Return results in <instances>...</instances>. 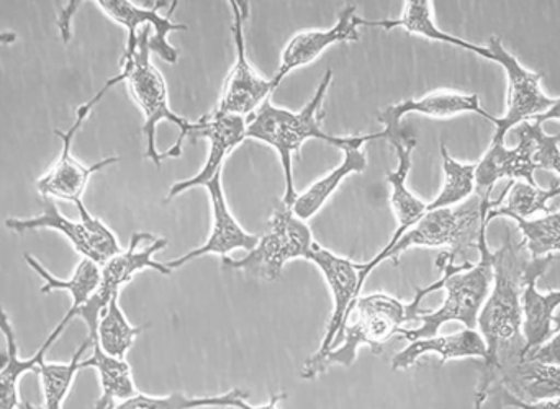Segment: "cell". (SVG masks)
<instances>
[{
	"label": "cell",
	"instance_id": "44dd1931",
	"mask_svg": "<svg viewBox=\"0 0 560 409\" xmlns=\"http://www.w3.org/2000/svg\"><path fill=\"white\" fill-rule=\"evenodd\" d=\"M387 141L394 147L398 160L397 170L390 171L385 177L388 186L392 187L390 204L398 223L397 231L390 239L392 243H395V241L400 239L401 234L407 233L423 218V214L428 211V203L421 202L407 186L408 174L411 170V156H413L417 140L405 138L400 133L398 137L388 138Z\"/></svg>",
	"mask_w": 560,
	"mask_h": 409
},
{
	"label": "cell",
	"instance_id": "277c9868",
	"mask_svg": "<svg viewBox=\"0 0 560 409\" xmlns=\"http://www.w3.org/2000/svg\"><path fill=\"white\" fill-rule=\"evenodd\" d=\"M331 84L332 71L326 69L325 75L316 87L315 95L302 110L292 112L276 107L271 98H268L255 114L248 117L246 138L261 141L278 151L283 180H285L282 202L289 207H292L299 196L293 186V156L299 153L305 141L315 138V140L325 141L339 150H346L361 138L331 137L323 131L322 120L325 117L322 110L323 101H325L326 92Z\"/></svg>",
	"mask_w": 560,
	"mask_h": 409
},
{
	"label": "cell",
	"instance_id": "5b68a950",
	"mask_svg": "<svg viewBox=\"0 0 560 409\" xmlns=\"http://www.w3.org/2000/svg\"><path fill=\"white\" fill-rule=\"evenodd\" d=\"M490 194H476L457 207L438 208L427 211L413 227L401 234L400 239L388 243L371 262L362 264L359 285L364 287L372 270L392 259L398 262V257L411 247H447V259L456 264L457 257L466 259L469 249L479 247V237L487 227Z\"/></svg>",
	"mask_w": 560,
	"mask_h": 409
},
{
	"label": "cell",
	"instance_id": "1f68e13d",
	"mask_svg": "<svg viewBox=\"0 0 560 409\" xmlns=\"http://www.w3.org/2000/svg\"><path fill=\"white\" fill-rule=\"evenodd\" d=\"M91 346V339H88L72 355L71 361L66 362V364L46 361L39 364L36 374L39 375V381H42L43 398H45L42 409H62L66 397L71 390L72 382H74L75 375L81 372L82 355Z\"/></svg>",
	"mask_w": 560,
	"mask_h": 409
},
{
	"label": "cell",
	"instance_id": "8992f818",
	"mask_svg": "<svg viewBox=\"0 0 560 409\" xmlns=\"http://www.w3.org/2000/svg\"><path fill=\"white\" fill-rule=\"evenodd\" d=\"M479 264H456L447 259L446 253L438 257L436 266L443 272L446 300L441 308L434 312L421 309V326L417 329H400L398 335L408 342L417 339H427L438 336L441 326L451 322H459L467 329L479 326L480 309L486 305L493 283V253L487 244V227H483L479 237Z\"/></svg>",
	"mask_w": 560,
	"mask_h": 409
},
{
	"label": "cell",
	"instance_id": "7402d4cb",
	"mask_svg": "<svg viewBox=\"0 0 560 409\" xmlns=\"http://www.w3.org/2000/svg\"><path fill=\"white\" fill-rule=\"evenodd\" d=\"M378 138H384L382 131L375 135H362L359 141L342 150L345 151L342 163L335 170L329 171L322 179L312 184L305 192L296 196L295 202L292 204L293 213L303 221H308L310 218L315 217L349 174L364 173L365 167H368V157H365L362 147L369 141L378 140Z\"/></svg>",
	"mask_w": 560,
	"mask_h": 409
},
{
	"label": "cell",
	"instance_id": "836d02e7",
	"mask_svg": "<svg viewBox=\"0 0 560 409\" xmlns=\"http://www.w3.org/2000/svg\"><path fill=\"white\" fill-rule=\"evenodd\" d=\"M512 220L518 223L523 241L535 259L560 250V210L541 220L528 221L522 217H512Z\"/></svg>",
	"mask_w": 560,
	"mask_h": 409
},
{
	"label": "cell",
	"instance_id": "8d00e7d4",
	"mask_svg": "<svg viewBox=\"0 0 560 409\" xmlns=\"http://www.w3.org/2000/svg\"><path fill=\"white\" fill-rule=\"evenodd\" d=\"M552 322L556 323L555 338L546 342L542 348H539L538 351L533 352V354H529L526 359L545 362V364L560 365V309L558 313H555V319H552Z\"/></svg>",
	"mask_w": 560,
	"mask_h": 409
},
{
	"label": "cell",
	"instance_id": "f546056e",
	"mask_svg": "<svg viewBox=\"0 0 560 409\" xmlns=\"http://www.w3.org/2000/svg\"><path fill=\"white\" fill-rule=\"evenodd\" d=\"M118 299L120 296L112 300L102 313L94 341L101 346L105 354L112 355V358L125 359L128 351L133 348L138 336L143 332L144 326H133L128 322Z\"/></svg>",
	"mask_w": 560,
	"mask_h": 409
},
{
	"label": "cell",
	"instance_id": "4dcf8cb0",
	"mask_svg": "<svg viewBox=\"0 0 560 409\" xmlns=\"http://www.w3.org/2000/svg\"><path fill=\"white\" fill-rule=\"evenodd\" d=\"M509 199L502 207L490 208L487 214V224L497 217H532L538 211L551 214L555 211L548 207L551 200L560 197V180H552V186L549 189H539L538 186H529L525 180L522 183H513L510 180Z\"/></svg>",
	"mask_w": 560,
	"mask_h": 409
},
{
	"label": "cell",
	"instance_id": "f35d334b",
	"mask_svg": "<svg viewBox=\"0 0 560 409\" xmlns=\"http://www.w3.org/2000/svg\"><path fill=\"white\" fill-rule=\"evenodd\" d=\"M548 120H560V98L555 101V105H552L548 112H545L542 115H538V117H533L529 121H535V124L542 125Z\"/></svg>",
	"mask_w": 560,
	"mask_h": 409
},
{
	"label": "cell",
	"instance_id": "30bf717a",
	"mask_svg": "<svg viewBox=\"0 0 560 409\" xmlns=\"http://www.w3.org/2000/svg\"><path fill=\"white\" fill-rule=\"evenodd\" d=\"M115 84H120V79H108L104 87L91 98V101L82 104L75 112V120L68 130H55L56 137L61 141V151H59L58 160L55 161L51 167L36 180V190L39 196L46 199L65 200V202L78 203L81 202L85 189H88L89 180L94 174L101 173L105 167L118 163L120 157L112 156L105 160L97 161V163L85 166L78 157L72 154V143L74 138L78 137L84 121L88 120L89 115L94 110L95 105L102 101L105 94L114 87Z\"/></svg>",
	"mask_w": 560,
	"mask_h": 409
},
{
	"label": "cell",
	"instance_id": "d590c367",
	"mask_svg": "<svg viewBox=\"0 0 560 409\" xmlns=\"http://www.w3.org/2000/svg\"><path fill=\"white\" fill-rule=\"evenodd\" d=\"M489 398H493L497 409L516 408V409H560V398L558 400L536 401V404H525L513 397L502 385H495L490 390Z\"/></svg>",
	"mask_w": 560,
	"mask_h": 409
},
{
	"label": "cell",
	"instance_id": "d6a6232c",
	"mask_svg": "<svg viewBox=\"0 0 560 409\" xmlns=\"http://www.w3.org/2000/svg\"><path fill=\"white\" fill-rule=\"evenodd\" d=\"M441 156H443L444 186L440 196L428 203V211L466 202L476 190L477 164L459 163L447 153L444 144H441Z\"/></svg>",
	"mask_w": 560,
	"mask_h": 409
},
{
	"label": "cell",
	"instance_id": "d6986e66",
	"mask_svg": "<svg viewBox=\"0 0 560 409\" xmlns=\"http://www.w3.org/2000/svg\"><path fill=\"white\" fill-rule=\"evenodd\" d=\"M72 319H75L74 313L68 309L65 318L61 319L58 326L52 329L51 335L43 342L42 348L35 352L30 359H20L19 344H16L15 332H13L12 323H10L9 315L5 309L0 306V332L5 338V355H3V364L0 365V409H19L20 395L19 385L22 377H25L28 372H36L42 362L46 361L51 346L61 338L62 332L66 331Z\"/></svg>",
	"mask_w": 560,
	"mask_h": 409
},
{
	"label": "cell",
	"instance_id": "ffe728a7",
	"mask_svg": "<svg viewBox=\"0 0 560 409\" xmlns=\"http://www.w3.org/2000/svg\"><path fill=\"white\" fill-rule=\"evenodd\" d=\"M464 112H476L480 117L487 120L495 121L497 117L480 107L479 95L457 94V92H433L421 98H408V101L398 102V104L388 105L387 108L378 114V121L384 125V140L398 137L400 131V121L407 115L420 114L431 118H451Z\"/></svg>",
	"mask_w": 560,
	"mask_h": 409
},
{
	"label": "cell",
	"instance_id": "603a6c76",
	"mask_svg": "<svg viewBox=\"0 0 560 409\" xmlns=\"http://www.w3.org/2000/svg\"><path fill=\"white\" fill-rule=\"evenodd\" d=\"M424 354H438L441 365L453 359L487 358V344L482 335L476 329H464L450 336H433V338L417 339L411 341L404 351L398 352L392 359V369L395 372L410 369L417 364L418 359Z\"/></svg>",
	"mask_w": 560,
	"mask_h": 409
},
{
	"label": "cell",
	"instance_id": "4316f807",
	"mask_svg": "<svg viewBox=\"0 0 560 409\" xmlns=\"http://www.w3.org/2000/svg\"><path fill=\"white\" fill-rule=\"evenodd\" d=\"M23 259H25V262L28 264L30 269H32L36 276L42 277L43 295L56 292V290H65V292L71 295L72 305L69 309H71L72 313L82 308V306L94 296L98 285H101L102 267L98 266V264L92 262V260L81 259V262L78 264V267H75L74 272H72L69 279H58V277L49 273L48 270H46L35 257L30 256V254H25Z\"/></svg>",
	"mask_w": 560,
	"mask_h": 409
},
{
	"label": "cell",
	"instance_id": "52a82bcc",
	"mask_svg": "<svg viewBox=\"0 0 560 409\" xmlns=\"http://www.w3.org/2000/svg\"><path fill=\"white\" fill-rule=\"evenodd\" d=\"M315 239L306 221L293 213L283 202L276 204L269 220L268 233L259 237L255 249L242 259L223 257V266L242 270L255 279L276 282L290 260L308 259Z\"/></svg>",
	"mask_w": 560,
	"mask_h": 409
},
{
	"label": "cell",
	"instance_id": "5bb4252c",
	"mask_svg": "<svg viewBox=\"0 0 560 409\" xmlns=\"http://www.w3.org/2000/svg\"><path fill=\"white\" fill-rule=\"evenodd\" d=\"M243 9H245L243 3L232 2L236 61L226 79L225 91L215 110L248 118L268 101L275 87H272V79L268 81L261 78L249 65L246 56L245 32H243V22H245Z\"/></svg>",
	"mask_w": 560,
	"mask_h": 409
},
{
	"label": "cell",
	"instance_id": "cb8c5ba5",
	"mask_svg": "<svg viewBox=\"0 0 560 409\" xmlns=\"http://www.w3.org/2000/svg\"><path fill=\"white\" fill-rule=\"evenodd\" d=\"M495 385H502L513 397L525 401V404L558 400L560 398V365L525 359L503 372Z\"/></svg>",
	"mask_w": 560,
	"mask_h": 409
},
{
	"label": "cell",
	"instance_id": "484cf974",
	"mask_svg": "<svg viewBox=\"0 0 560 409\" xmlns=\"http://www.w3.org/2000/svg\"><path fill=\"white\" fill-rule=\"evenodd\" d=\"M559 305L560 290L542 295L536 289V282L528 283V287H526L522 299V331L523 338H525L526 358L542 348L548 339L555 335L551 323Z\"/></svg>",
	"mask_w": 560,
	"mask_h": 409
},
{
	"label": "cell",
	"instance_id": "83f0119b",
	"mask_svg": "<svg viewBox=\"0 0 560 409\" xmlns=\"http://www.w3.org/2000/svg\"><path fill=\"white\" fill-rule=\"evenodd\" d=\"M91 342V358L82 359L81 371H84V369L97 371L102 387L101 400L117 404V401L128 400V398L137 395L130 364L125 359L112 358V355L105 354L97 342Z\"/></svg>",
	"mask_w": 560,
	"mask_h": 409
},
{
	"label": "cell",
	"instance_id": "f1b7e54d",
	"mask_svg": "<svg viewBox=\"0 0 560 409\" xmlns=\"http://www.w3.org/2000/svg\"><path fill=\"white\" fill-rule=\"evenodd\" d=\"M245 401H248V394L238 388H233L229 394L219 395V397H189L183 392H174L167 397L137 394L128 400L120 401L115 409H240Z\"/></svg>",
	"mask_w": 560,
	"mask_h": 409
},
{
	"label": "cell",
	"instance_id": "7bdbcfd3",
	"mask_svg": "<svg viewBox=\"0 0 560 409\" xmlns=\"http://www.w3.org/2000/svg\"><path fill=\"white\" fill-rule=\"evenodd\" d=\"M19 409H42V408H33V407H30V405H20V408Z\"/></svg>",
	"mask_w": 560,
	"mask_h": 409
},
{
	"label": "cell",
	"instance_id": "ac0fdd59",
	"mask_svg": "<svg viewBox=\"0 0 560 409\" xmlns=\"http://www.w3.org/2000/svg\"><path fill=\"white\" fill-rule=\"evenodd\" d=\"M359 16L355 15V7L348 5L339 13L338 22L328 30H306V32L296 33L287 43L282 52V62L279 71L272 78V87H279L280 82L295 71L315 61L325 49L336 43L359 42Z\"/></svg>",
	"mask_w": 560,
	"mask_h": 409
},
{
	"label": "cell",
	"instance_id": "3957f363",
	"mask_svg": "<svg viewBox=\"0 0 560 409\" xmlns=\"http://www.w3.org/2000/svg\"><path fill=\"white\" fill-rule=\"evenodd\" d=\"M150 25L138 30L137 49L121 59V82H127L135 104L144 115L147 157L158 167L166 157H179L192 121L174 114L167 98L166 81L151 61Z\"/></svg>",
	"mask_w": 560,
	"mask_h": 409
},
{
	"label": "cell",
	"instance_id": "ab89813d",
	"mask_svg": "<svg viewBox=\"0 0 560 409\" xmlns=\"http://www.w3.org/2000/svg\"><path fill=\"white\" fill-rule=\"evenodd\" d=\"M283 398H287L285 394H276L272 395L271 400L268 401L266 405H259V407H253V405H249V401H245V404L242 405V408L240 409H279L278 405L280 401L283 400Z\"/></svg>",
	"mask_w": 560,
	"mask_h": 409
},
{
	"label": "cell",
	"instance_id": "4fadbf2b",
	"mask_svg": "<svg viewBox=\"0 0 560 409\" xmlns=\"http://www.w3.org/2000/svg\"><path fill=\"white\" fill-rule=\"evenodd\" d=\"M246 128H248V118L217 110L200 118L196 124H190L186 140L203 138L209 141V156H207L206 166L197 176L180 180L171 187L166 202H171L194 187L206 186L217 174L222 173L226 157H230V154L246 140Z\"/></svg>",
	"mask_w": 560,
	"mask_h": 409
},
{
	"label": "cell",
	"instance_id": "7a4b0ae2",
	"mask_svg": "<svg viewBox=\"0 0 560 409\" xmlns=\"http://www.w3.org/2000/svg\"><path fill=\"white\" fill-rule=\"evenodd\" d=\"M443 287L444 279L441 277L433 285L417 289L410 303H404L382 292L359 296L351 306L348 322L331 351L318 364L310 367L303 365L300 374L303 381H313L319 374H325L331 365L351 367L362 346H368L372 352L378 354L385 342L404 329L405 323L418 322L423 299Z\"/></svg>",
	"mask_w": 560,
	"mask_h": 409
},
{
	"label": "cell",
	"instance_id": "7c38bea8",
	"mask_svg": "<svg viewBox=\"0 0 560 409\" xmlns=\"http://www.w3.org/2000/svg\"><path fill=\"white\" fill-rule=\"evenodd\" d=\"M489 51L492 52L493 61L502 65L509 75V112L505 117L495 118L493 121L497 131L492 140L497 143H505V135L510 128L545 114L555 105L556 98L546 97L545 92L541 91V72L526 71L518 59L503 48L499 36L490 38Z\"/></svg>",
	"mask_w": 560,
	"mask_h": 409
},
{
	"label": "cell",
	"instance_id": "b9f144b4",
	"mask_svg": "<svg viewBox=\"0 0 560 409\" xmlns=\"http://www.w3.org/2000/svg\"><path fill=\"white\" fill-rule=\"evenodd\" d=\"M117 404L115 401H105L98 398L97 404H95V409H115Z\"/></svg>",
	"mask_w": 560,
	"mask_h": 409
},
{
	"label": "cell",
	"instance_id": "ba28073f",
	"mask_svg": "<svg viewBox=\"0 0 560 409\" xmlns=\"http://www.w3.org/2000/svg\"><path fill=\"white\" fill-rule=\"evenodd\" d=\"M42 200L43 210L38 217L7 218L5 226L19 234L36 230L56 231L69 241L75 253L81 254L82 259L92 260L98 266H104L108 259L124 250L114 231L101 218L94 217L82 200L75 203L79 221L66 218L55 200L46 197H42Z\"/></svg>",
	"mask_w": 560,
	"mask_h": 409
},
{
	"label": "cell",
	"instance_id": "6da1fadb",
	"mask_svg": "<svg viewBox=\"0 0 560 409\" xmlns=\"http://www.w3.org/2000/svg\"><path fill=\"white\" fill-rule=\"evenodd\" d=\"M555 256L533 257L525 241L506 236L493 253V285L480 309L479 328L487 344V358L479 367L476 409H482L500 375L525 361L522 299L528 283L536 282L551 266Z\"/></svg>",
	"mask_w": 560,
	"mask_h": 409
},
{
	"label": "cell",
	"instance_id": "74e56055",
	"mask_svg": "<svg viewBox=\"0 0 560 409\" xmlns=\"http://www.w3.org/2000/svg\"><path fill=\"white\" fill-rule=\"evenodd\" d=\"M79 5H81V2H69L68 5L65 7L62 15L59 16V30H61L62 39H68L69 32H71L69 23L72 22V15H74Z\"/></svg>",
	"mask_w": 560,
	"mask_h": 409
},
{
	"label": "cell",
	"instance_id": "8fae6325",
	"mask_svg": "<svg viewBox=\"0 0 560 409\" xmlns=\"http://www.w3.org/2000/svg\"><path fill=\"white\" fill-rule=\"evenodd\" d=\"M306 260L315 264L322 270L332 296L331 319H329L325 338H323L318 351L305 362V367H310V365L318 364L331 351L336 339L339 338L346 322H348L351 306L361 296L362 289L359 285V277H361L362 264H355L351 259L338 256V254L319 246L318 243L313 244Z\"/></svg>",
	"mask_w": 560,
	"mask_h": 409
},
{
	"label": "cell",
	"instance_id": "e0dca14e",
	"mask_svg": "<svg viewBox=\"0 0 560 409\" xmlns=\"http://www.w3.org/2000/svg\"><path fill=\"white\" fill-rule=\"evenodd\" d=\"M207 192H209L210 204H212V230L209 237L202 246L177 259L170 260L167 267L171 270L179 269L186 266L190 260L199 259L207 254H219V256L229 257L233 250H252L258 244L259 236L243 230L242 224L233 217L226 202L225 192H223L222 173L217 174L212 180L206 184Z\"/></svg>",
	"mask_w": 560,
	"mask_h": 409
},
{
	"label": "cell",
	"instance_id": "d4e9b609",
	"mask_svg": "<svg viewBox=\"0 0 560 409\" xmlns=\"http://www.w3.org/2000/svg\"><path fill=\"white\" fill-rule=\"evenodd\" d=\"M431 5L433 3L428 2V0H408V2H405L404 13H401L400 19L365 20L359 16V26H378V28L387 30V32L400 26V28L407 30L411 35L423 36V38L433 39V42L450 43V45L459 46V48L476 52V55L493 61V56L489 48L472 45V43L464 42V39L441 32L434 25Z\"/></svg>",
	"mask_w": 560,
	"mask_h": 409
},
{
	"label": "cell",
	"instance_id": "e575fe53",
	"mask_svg": "<svg viewBox=\"0 0 560 409\" xmlns=\"http://www.w3.org/2000/svg\"><path fill=\"white\" fill-rule=\"evenodd\" d=\"M559 141L560 135L549 137L545 130L539 131L538 150L535 153V163L538 170L555 171L560 176Z\"/></svg>",
	"mask_w": 560,
	"mask_h": 409
},
{
	"label": "cell",
	"instance_id": "9c48e42d",
	"mask_svg": "<svg viewBox=\"0 0 560 409\" xmlns=\"http://www.w3.org/2000/svg\"><path fill=\"white\" fill-rule=\"evenodd\" d=\"M167 244L170 243L164 237L154 239L153 234L135 233L127 249L121 250L117 256L108 259L104 266H101L102 279L97 292L82 308L74 312L75 318H81L88 326V339L94 341L102 313L112 300L120 296L121 289L130 283L137 273L148 269L156 270L163 276H171L174 272L167 267V264L156 262L153 259L154 254L163 250Z\"/></svg>",
	"mask_w": 560,
	"mask_h": 409
},
{
	"label": "cell",
	"instance_id": "2e32d148",
	"mask_svg": "<svg viewBox=\"0 0 560 409\" xmlns=\"http://www.w3.org/2000/svg\"><path fill=\"white\" fill-rule=\"evenodd\" d=\"M95 5L112 20L128 30L127 49L124 56H130L137 49L138 30L141 26L150 25L154 30L150 36V49L154 55L160 56L163 61L176 65L179 52L167 42L171 32H186L189 26L183 23H174L171 13L176 9L177 2L173 3L170 15L161 16L158 10L163 2H156L153 7H140L138 3L128 0H98Z\"/></svg>",
	"mask_w": 560,
	"mask_h": 409
},
{
	"label": "cell",
	"instance_id": "60d3db41",
	"mask_svg": "<svg viewBox=\"0 0 560 409\" xmlns=\"http://www.w3.org/2000/svg\"><path fill=\"white\" fill-rule=\"evenodd\" d=\"M16 42L15 32H0V46L13 45Z\"/></svg>",
	"mask_w": 560,
	"mask_h": 409
},
{
	"label": "cell",
	"instance_id": "9a60e30c",
	"mask_svg": "<svg viewBox=\"0 0 560 409\" xmlns=\"http://www.w3.org/2000/svg\"><path fill=\"white\" fill-rule=\"evenodd\" d=\"M541 130V124L523 121L516 128V135L520 138L518 147L513 150H509L505 143L492 141L486 156L477 164L476 192L492 194L493 186L502 177L522 179L529 186H538L533 174L538 170L535 153L538 150V135Z\"/></svg>",
	"mask_w": 560,
	"mask_h": 409
}]
</instances>
